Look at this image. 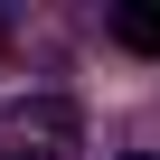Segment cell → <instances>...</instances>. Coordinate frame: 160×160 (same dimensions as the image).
Here are the masks:
<instances>
[{
  "mask_svg": "<svg viewBox=\"0 0 160 160\" xmlns=\"http://www.w3.org/2000/svg\"><path fill=\"white\" fill-rule=\"evenodd\" d=\"M113 38L132 57H160V0H122V10H113Z\"/></svg>",
  "mask_w": 160,
  "mask_h": 160,
  "instance_id": "cell-2",
  "label": "cell"
},
{
  "mask_svg": "<svg viewBox=\"0 0 160 160\" xmlns=\"http://www.w3.org/2000/svg\"><path fill=\"white\" fill-rule=\"evenodd\" d=\"M122 160H151V151H122Z\"/></svg>",
  "mask_w": 160,
  "mask_h": 160,
  "instance_id": "cell-3",
  "label": "cell"
},
{
  "mask_svg": "<svg viewBox=\"0 0 160 160\" xmlns=\"http://www.w3.org/2000/svg\"><path fill=\"white\" fill-rule=\"evenodd\" d=\"M0 160H75V113L47 104V94L10 104L0 113Z\"/></svg>",
  "mask_w": 160,
  "mask_h": 160,
  "instance_id": "cell-1",
  "label": "cell"
}]
</instances>
